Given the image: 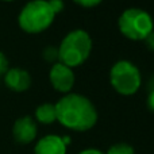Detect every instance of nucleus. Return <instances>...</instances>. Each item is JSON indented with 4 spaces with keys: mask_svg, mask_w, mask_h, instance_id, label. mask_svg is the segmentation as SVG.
Segmentation results:
<instances>
[{
    "mask_svg": "<svg viewBox=\"0 0 154 154\" xmlns=\"http://www.w3.org/2000/svg\"><path fill=\"white\" fill-rule=\"evenodd\" d=\"M118 27L122 35L128 39L143 41L154 30V22L149 12L138 7H131L120 14Z\"/></svg>",
    "mask_w": 154,
    "mask_h": 154,
    "instance_id": "20e7f679",
    "label": "nucleus"
},
{
    "mask_svg": "<svg viewBox=\"0 0 154 154\" xmlns=\"http://www.w3.org/2000/svg\"><path fill=\"white\" fill-rule=\"evenodd\" d=\"M145 45H146V48L149 49L150 51H154V30L152 32H150L149 35H147L146 38H145Z\"/></svg>",
    "mask_w": 154,
    "mask_h": 154,
    "instance_id": "dca6fc26",
    "label": "nucleus"
},
{
    "mask_svg": "<svg viewBox=\"0 0 154 154\" xmlns=\"http://www.w3.org/2000/svg\"><path fill=\"white\" fill-rule=\"evenodd\" d=\"M57 120L73 131H88L97 122V111L88 97L79 93H68L56 104Z\"/></svg>",
    "mask_w": 154,
    "mask_h": 154,
    "instance_id": "f257e3e1",
    "label": "nucleus"
},
{
    "mask_svg": "<svg viewBox=\"0 0 154 154\" xmlns=\"http://www.w3.org/2000/svg\"><path fill=\"white\" fill-rule=\"evenodd\" d=\"M35 119L42 125H51L57 120L56 106L51 103H43L35 109Z\"/></svg>",
    "mask_w": 154,
    "mask_h": 154,
    "instance_id": "9d476101",
    "label": "nucleus"
},
{
    "mask_svg": "<svg viewBox=\"0 0 154 154\" xmlns=\"http://www.w3.org/2000/svg\"><path fill=\"white\" fill-rule=\"evenodd\" d=\"M147 89H149V92H150V91H154V76L149 80V84H147Z\"/></svg>",
    "mask_w": 154,
    "mask_h": 154,
    "instance_id": "6ab92c4d",
    "label": "nucleus"
},
{
    "mask_svg": "<svg viewBox=\"0 0 154 154\" xmlns=\"http://www.w3.org/2000/svg\"><path fill=\"white\" fill-rule=\"evenodd\" d=\"M42 57L46 62H50V64H53V65L60 62L58 48H54V46H48V48H45L42 51Z\"/></svg>",
    "mask_w": 154,
    "mask_h": 154,
    "instance_id": "9b49d317",
    "label": "nucleus"
},
{
    "mask_svg": "<svg viewBox=\"0 0 154 154\" xmlns=\"http://www.w3.org/2000/svg\"><path fill=\"white\" fill-rule=\"evenodd\" d=\"M92 39L85 30L76 29L66 34L58 48L60 62L69 68L82 65L91 56Z\"/></svg>",
    "mask_w": 154,
    "mask_h": 154,
    "instance_id": "f03ea898",
    "label": "nucleus"
},
{
    "mask_svg": "<svg viewBox=\"0 0 154 154\" xmlns=\"http://www.w3.org/2000/svg\"><path fill=\"white\" fill-rule=\"evenodd\" d=\"M56 14L48 0H31L19 12L18 23L24 32L39 34L51 26Z\"/></svg>",
    "mask_w": 154,
    "mask_h": 154,
    "instance_id": "7ed1b4c3",
    "label": "nucleus"
},
{
    "mask_svg": "<svg viewBox=\"0 0 154 154\" xmlns=\"http://www.w3.org/2000/svg\"><path fill=\"white\" fill-rule=\"evenodd\" d=\"M34 154H66V146L58 135H46L37 142L34 147Z\"/></svg>",
    "mask_w": 154,
    "mask_h": 154,
    "instance_id": "1a4fd4ad",
    "label": "nucleus"
},
{
    "mask_svg": "<svg viewBox=\"0 0 154 154\" xmlns=\"http://www.w3.org/2000/svg\"><path fill=\"white\" fill-rule=\"evenodd\" d=\"M79 154H104V153L97 149H85V150H82V152H80Z\"/></svg>",
    "mask_w": 154,
    "mask_h": 154,
    "instance_id": "a211bd4d",
    "label": "nucleus"
},
{
    "mask_svg": "<svg viewBox=\"0 0 154 154\" xmlns=\"http://www.w3.org/2000/svg\"><path fill=\"white\" fill-rule=\"evenodd\" d=\"M106 154H135V150L128 143H123L122 142V143L112 145Z\"/></svg>",
    "mask_w": 154,
    "mask_h": 154,
    "instance_id": "f8f14e48",
    "label": "nucleus"
},
{
    "mask_svg": "<svg viewBox=\"0 0 154 154\" xmlns=\"http://www.w3.org/2000/svg\"><path fill=\"white\" fill-rule=\"evenodd\" d=\"M49 2V4H50V7H51V10H53V12L56 14H60L62 10H64V2L62 0H48Z\"/></svg>",
    "mask_w": 154,
    "mask_h": 154,
    "instance_id": "4468645a",
    "label": "nucleus"
},
{
    "mask_svg": "<svg viewBox=\"0 0 154 154\" xmlns=\"http://www.w3.org/2000/svg\"><path fill=\"white\" fill-rule=\"evenodd\" d=\"M4 82L14 92H24L31 87V76L22 68H11L4 75Z\"/></svg>",
    "mask_w": 154,
    "mask_h": 154,
    "instance_id": "6e6552de",
    "label": "nucleus"
},
{
    "mask_svg": "<svg viewBox=\"0 0 154 154\" xmlns=\"http://www.w3.org/2000/svg\"><path fill=\"white\" fill-rule=\"evenodd\" d=\"M49 80L56 91L61 93H69L75 85V73L72 68L64 65L62 62H57L51 66Z\"/></svg>",
    "mask_w": 154,
    "mask_h": 154,
    "instance_id": "423d86ee",
    "label": "nucleus"
},
{
    "mask_svg": "<svg viewBox=\"0 0 154 154\" xmlns=\"http://www.w3.org/2000/svg\"><path fill=\"white\" fill-rule=\"evenodd\" d=\"M109 82L119 95L131 96L141 88V72L131 61L120 60L109 70Z\"/></svg>",
    "mask_w": 154,
    "mask_h": 154,
    "instance_id": "39448f33",
    "label": "nucleus"
},
{
    "mask_svg": "<svg viewBox=\"0 0 154 154\" xmlns=\"http://www.w3.org/2000/svg\"><path fill=\"white\" fill-rule=\"evenodd\" d=\"M38 134V127L31 116H22L15 120L12 126V137L20 145L31 143Z\"/></svg>",
    "mask_w": 154,
    "mask_h": 154,
    "instance_id": "0eeeda50",
    "label": "nucleus"
},
{
    "mask_svg": "<svg viewBox=\"0 0 154 154\" xmlns=\"http://www.w3.org/2000/svg\"><path fill=\"white\" fill-rule=\"evenodd\" d=\"M146 104H147V107H149L150 111L154 112V91H150V92H149V95H147Z\"/></svg>",
    "mask_w": 154,
    "mask_h": 154,
    "instance_id": "f3484780",
    "label": "nucleus"
},
{
    "mask_svg": "<svg viewBox=\"0 0 154 154\" xmlns=\"http://www.w3.org/2000/svg\"><path fill=\"white\" fill-rule=\"evenodd\" d=\"M8 70V60L4 54L0 51V77H4Z\"/></svg>",
    "mask_w": 154,
    "mask_h": 154,
    "instance_id": "2eb2a0df",
    "label": "nucleus"
},
{
    "mask_svg": "<svg viewBox=\"0 0 154 154\" xmlns=\"http://www.w3.org/2000/svg\"><path fill=\"white\" fill-rule=\"evenodd\" d=\"M76 4L81 5V7H85V8H92V7H96L99 5L103 0H73Z\"/></svg>",
    "mask_w": 154,
    "mask_h": 154,
    "instance_id": "ddd939ff",
    "label": "nucleus"
},
{
    "mask_svg": "<svg viewBox=\"0 0 154 154\" xmlns=\"http://www.w3.org/2000/svg\"><path fill=\"white\" fill-rule=\"evenodd\" d=\"M2 2H12V0H2Z\"/></svg>",
    "mask_w": 154,
    "mask_h": 154,
    "instance_id": "aec40b11",
    "label": "nucleus"
}]
</instances>
